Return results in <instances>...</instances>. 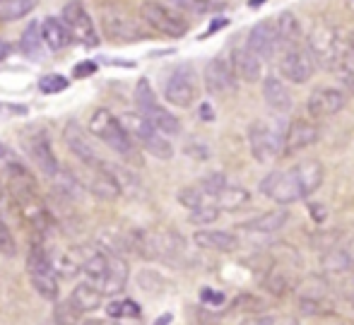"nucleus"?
I'll return each instance as SVG.
<instances>
[{
    "instance_id": "nucleus-1",
    "label": "nucleus",
    "mask_w": 354,
    "mask_h": 325,
    "mask_svg": "<svg viewBox=\"0 0 354 325\" xmlns=\"http://www.w3.org/2000/svg\"><path fill=\"white\" fill-rule=\"evenodd\" d=\"M8 174V191L12 203L17 205V212L22 217V222L32 229L37 236H48L56 227L53 212L46 203H44L41 193H39V183L34 178V174L24 167L22 162H8L5 167Z\"/></svg>"
},
{
    "instance_id": "nucleus-2",
    "label": "nucleus",
    "mask_w": 354,
    "mask_h": 325,
    "mask_svg": "<svg viewBox=\"0 0 354 325\" xmlns=\"http://www.w3.org/2000/svg\"><path fill=\"white\" fill-rule=\"evenodd\" d=\"M326 169L318 159H304L284 171H272L261 181V193L277 205H292L311 198L321 188Z\"/></svg>"
},
{
    "instance_id": "nucleus-3",
    "label": "nucleus",
    "mask_w": 354,
    "mask_h": 325,
    "mask_svg": "<svg viewBox=\"0 0 354 325\" xmlns=\"http://www.w3.org/2000/svg\"><path fill=\"white\" fill-rule=\"evenodd\" d=\"M89 133L97 140H102L109 149H113L116 154H121L126 162L131 164H142L140 149L131 133H128L126 123L118 116H113L109 109H97L89 118Z\"/></svg>"
},
{
    "instance_id": "nucleus-4",
    "label": "nucleus",
    "mask_w": 354,
    "mask_h": 325,
    "mask_svg": "<svg viewBox=\"0 0 354 325\" xmlns=\"http://www.w3.org/2000/svg\"><path fill=\"white\" fill-rule=\"evenodd\" d=\"M306 48L311 51L313 61L326 70H337L347 63V53H350V41L342 37L337 27L328 22H318L311 27L306 39Z\"/></svg>"
},
{
    "instance_id": "nucleus-5",
    "label": "nucleus",
    "mask_w": 354,
    "mask_h": 325,
    "mask_svg": "<svg viewBox=\"0 0 354 325\" xmlns=\"http://www.w3.org/2000/svg\"><path fill=\"white\" fill-rule=\"evenodd\" d=\"M27 275L32 282L34 292L44 299V301H56L58 299V270L53 263L51 253L41 246V243H32L27 256Z\"/></svg>"
},
{
    "instance_id": "nucleus-6",
    "label": "nucleus",
    "mask_w": 354,
    "mask_h": 325,
    "mask_svg": "<svg viewBox=\"0 0 354 325\" xmlns=\"http://www.w3.org/2000/svg\"><path fill=\"white\" fill-rule=\"evenodd\" d=\"M140 19L145 22V27H149L152 32L171 39L186 37L188 29H191L188 19L178 10H174L167 3H159V0H145L140 5Z\"/></svg>"
},
{
    "instance_id": "nucleus-7",
    "label": "nucleus",
    "mask_w": 354,
    "mask_h": 325,
    "mask_svg": "<svg viewBox=\"0 0 354 325\" xmlns=\"http://www.w3.org/2000/svg\"><path fill=\"white\" fill-rule=\"evenodd\" d=\"M133 99H136L138 111H140L154 128L162 130L164 135H178V133H181V121H178V118L174 116L167 106H162V104H159L157 94H154V89H152V84H149L147 77L138 80L136 97H133Z\"/></svg>"
},
{
    "instance_id": "nucleus-8",
    "label": "nucleus",
    "mask_w": 354,
    "mask_h": 325,
    "mask_svg": "<svg viewBox=\"0 0 354 325\" xmlns=\"http://www.w3.org/2000/svg\"><path fill=\"white\" fill-rule=\"evenodd\" d=\"M123 123H126L128 133L136 138V142L140 145L145 152H149L157 159H164V162L174 157V147L169 142V138L159 128H154L140 111L123 113Z\"/></svg>"
},
{
    "instance_id": "nucleus-9",
    "label": "nucleus",
    "mask_w": 354,
    "mask_h": 325,
    "mask_svg": "<svg viewBox=\"0 0 354 325\" xmlns=\"http://www.w3.org/2000/svg\"><path fill=\"white\" fill-rule=\"evenodd\" d=\"M19 140H22L24 152L29 154L34 167L46 178L56 181V176L61 174V164H58V157H56V152H53V145H51V140H48L46 130L27 128V130H22V138Z\"/></svg>"
},
{
    "instance_id": "nucleus-10",
    "label": "nucleus",
    "mask_w": 354,
    "mask_h": 325,
    "mask_svg": "<svg viewBox=\"0 0 354 325\" xmlns=\"http://www.w3.org/2000/svg\"><path fill=\"white\" fill-rule=\"evenodd\" d=\"M248 147H251V157L256 162L266 164L270 159H275L277 154H282L284 145V130L272 126L270 121H253L248 126Z\"/></svg>"
},
{
    "instance_id": "nucleus-11",
    "label": "nucleus",
    "mask_w": 354,
    "mask_h": 325,
    "mask_svg": "<svg viewBox=\"0 0 354 325\" xmlns=\"http://www.w3.org/2000/svg\"><path fill=\"white\" fill-rule=\"evenodd\" d=\"M198 84H196V70L193 65L181 63L169 73L164 82V99L176 109H188L196 104Z\"/></svg>"
},
{
    "instance_id": "nucleus-12",
    "label": "nucleus",
    "mask_w": 354,
    "mask_h": 325,
    "mask_svg": "<svg viewBox=\"0 0 354 325\" xmlns=\"http://www.w3.org/2000/svg\"><path fill=\"white\" fill-rule=\"evenodd\" d=\"M203 82H205V89L207 94L212 97H234L239 92V75L234 70L232 61L227 58L217 56V58H210L203 70Z\"/></svg>"
},
{
    "instance_id": "nucleus-13",
    "label": "nucleus",
    "mask_w": 354,
    "mask_h": 325,
    "mask_svg": "<svg viewBox=\"0 0 354 325\" xmlns=\"http://www.w3.org/2000/svg\"><path fill=\"white\" fill-rule=\"evenodd\" d=\"M316 61H313L311 51L301 44L297 46H287L280 51V75L292 84H306L311 80Z\"/></svg>"
},
{
    "instance_id": "nucleus-14",
    "label": "nucleus",
    "mask_w": 354,
    "mask_h": 325,
    "mask_svg": "<svg viewBox=\"0 0 354 325\" xmlns=\"http://www.w3.org/2000/svg\"><path fill=\"white\" fill-rule=\"evenodd\" d=\"M102 29L111 41L116 44H136L147 39V32L140 27L138 19H133L123 10H111V12H104L102 17Z\"/></svg>"
},
{
    "instance_id": "nucleus-15",
    "label": "nucleus",
    "mask_w": 354,
    "mask_h": 325,
    "mask_svg": "<svg viewBox=\"0 0 354 325\" xmlns=\"http://www.w3.org/2000/svg\"><path fill=\"white\" fill-rule=\"evenodd\" d=\"M61 19L66 22V27L71 29L73 39L84 46H97L99 44V34L97 27H94V19L92 15L84 10V5L80 0H71V3L63 8Z\"/></svg>"
},
{
    "instance_id": "nucleus-16",
    "label": "nucleus",
    "mask_w": 354,
    "mask_h": 325,
    "mask_svg": "<svg viewBox=\"0 0 354 325\" xmlns=\"http://www.w3.org/2000/svg\"><path fill=\"white\" fill-rule=\"evenodd\" d=\"M63 140H66L68 149L75 154V159H77V162H82L89 171H99V169H102L104 159L99 157V152L92 147V140H89L87 130L80 126L77 121L68 123L66 130H63Z\"/></svg>"
},
{
    "instance_id": "nucleus-17",
    "label": "nucleus",
    "mask_w": 354,
    "mask_h": 325,
    "mask_svg": "<svg viewBox=\"0 0 354 325\" xmlns=\"http://www.w3.org/2000/svg\"><path fill=\"white\" fill-rule=\"evenodd\" d=\"M347 99H350V94L340 87H318L308 94L306 111L313 118L335 116V113H340L347 106Z\"/></svg>"
},
{
    "instance_id": "nucleus-18",
    "label": "nucleus",
    "mask_w": 354,
    "mask_h": 325,
    "mask_svg": "<svg viewBox=\"0 0 354 325\" xmlns=\"http://www.w3.org/2000/svg\"><path fill=\"white\" fill-rule=\"evenodd\" d=\"M321 130L316 123L306 121V118H294L284 130V145H282V157H292L299 154L301 149H308L311 145L318 142Z\"/></svg>"
},
{
    "instance_id": "nucleus-19",
    "label": "nucleus",
    "mask_w": 354,
    "mask_h": 325,
    "mask_svg": "<svg viewBox=\"0 0 354 325\" xmlns=\"http://www.w3.org/2000/svg\"><path fill=\"white\" fill-rule=\"evenodd\" d=\"M246 46L256 53L258 58L268 61L275 56V51H280V39H277L275 19H261L251 27L246 37Z\"/></svg>"
},
{
    "instance_id": "nucleus-20",
    "label": "nucleus",
    "mask_w": 354,
    "mask_h": 325,
    "mask_svg": "<svg viewBox=\"0 0 354 325\" xmlns=\"http://www.w3.org/2000/svg\"><path fill=\"white\" fill-rule=\"evenodd\" d=\"M232 65L236 70L239 80H246V82H258L263 80V58H258L246 44H239L232 48Z\"/></svg>"
},
{
    "instance_id": "nucleus-21",
    "label": "nucleus",
    "mask_w": 354,
    "mask_h": 325,
    "mask_svg": "<svg viewBox=\"0 0 354 325\" xmlns=\"http://www.w3.org/2000/svg\"><path fill=\"white\" fill-rule=\"evenodd\" d=\"M193 241L198 248L205 251H217V253H232L239 248V236L227 229H198L193 234Z\"/></svg>"
},
{
    "instance_id": "nucleus-22",
    "label": "nucleus",
    "mask_w": 354,
    "mask_h": 325,
    "mask_svg": "<svg viewBox=\"0 0 354 325\" xmlns=\"http://www.w3.org/2000/svg\"><path fill=\"white\" fill-rule=\"evenodd\" d=\"M263 99L275 113H287L292 109V94H289V87L284 84L282 75L280 77L277 75L263 77Z\"/></svg>"
},
{
    "instance_id": "nucleus-23",
    "label": "nucleus",
    "mask_w": 354,
    "mask_h": 325,
    "mask_svg": "<svg viewBox=\"0 0 354 325\" xmlns=\"http://www.w3.org/2000/svg\"><path fill=\"white\" fill-rule=\"evenodd\" d=\"M287 222H289V212L284 207H277V210L263 212V214H258V217L248 219V222L239 224V229H241V232H248V234H261V236H268V234L280 232Z\"/></svg>"
},
{
    "instance_id": "nucleus-24",
    "label": "nucleus",
    "mask_w": 354,
    "mask_h": 325,
    "mask_svg": "<svg viewBox=\"0 0 354 325\" xmlns=\"http://www.w3.org/2000/svg\"><path fill=\"white\" fill-rule=\"evenodd\" d=\"M41 34H44V41H46L48 51H63L75 41L71 29L66 27L61 17H46L41 22Z\"/></svg>"
},
{
    "instance_id": "nucleus-25",
    "label": "nucleus",
    "mask_w": 354,
    "mask_h": 325,
    "mask_svg": "<svg viewBox=\"0 0 354 325\" xmlns=\"http://www.w3.org/2000/svg\"><path fill=\"white\" fill-rule=\"evenodd\" d=\"M128 263L118 256L116 251H109V275H106V282H104V294H118L126 289L128 284Z\"/></svg>"
},
{
    "instance_id": "nucleus-26",
    "label": "nucleus",
    "mask_w": 354,
    "mask_h": 325,
    "mask_svg": "<svg viewBox=\"0 0 354 325\" xmlns=\"http://www.w3.org/2000/svg\"><path fill=\"white\" fill-rule=\"evenodd\" d=\"M275 29L277 39H280V51L287 46H297L299 39H301V24L294 12H280L275 17Z\"/></svg>"
},
{
    "instance_id": "nucleus-27",
    "label": "nucleus",
    "mask_w": 354,
    "mask_h": 325,
    "mask_svg": "<svg viewBox=\"0 0 354 325\" xmlns=\"http://www.w3.org/2000/svg\"><path fill=\"white\" fill-rule=\"evenodd\" d=\"M44 46H46V41L41 34V22H29L22 32V39H19V51L32 61H39V58H44Z\"/></svg>"
},
{
    "instance_id": "nucleus-28",
    "label": "nucleus",
    "mask_w": 354,
    "mask_h": 325,
    "mask_svg": "<svg viewBox=\"0 0 354 325\" xmlns=\"http://www.w3.org/2000/svg\"><path fill=\"white\" fill-rule=\"evenodd\" d=\"M104 167H106V171L113 176V181L118 183V188H121L123 195H128V198H140L142 183L138 181L136 174L123 169L121 164H116V162H104Z\"/></svg>"
},
{
    "instance_id": "nucleus-29",
    "label": "nucleus",
    "mask_w": 354,
    "mask_h": 325,
    "mask_svg": "<svg viewBox=\"0 0 354 325\" xmlns=\"http://www.w3.org/2000/svg\"><path fill=\"white\" fill-rule=\"evenodd\" d=\"M71 299H73L75 304H77L80 308H82L84 313H87V311H97V308L102 306L104 292L97 287V284H92V282H82V284H77V287L73 289Z\"/></svg>"
},
{
    "instance_id": "nucleus-30",
    "label": "nucleus",
    "mask_w": 354,
    "mask_h": 325,
    "mask_svg": "<svg viewBox=\"0 0 354 325\" xmlns=\"http://www.w3.org/2000/svg\"><path fill=\"white\" fill-rule=\"evenodd\" d=\"M37 8V0H0V22L22 19Z\"/></svg>"
},
{
    "instance_id": "nucleus-31",
    "label": "nucleus",
    "mask_w": 354,
    "mask_h": 325,
    "mask_svg": "<svg viewBox=\"0 0 354 325\" xmlns=\"http://www.w3.org/2000/svg\"><path fill=\"white\" fill-rule=\"evenodd\" d=\"M323 268L328 272H345V270H352L354 268V256L345 248H328L326 256H323Z\"/></svg>"
},
{
    "instance_id": "nucleus-32",
    "label": "nucleus",
    "mask_w": 354,
    "mask_h": 325,
    "mask_svg": "<svg viewBox=\"0 0 354 325\" xmlns=\"http://www.w3.org/2000/svg\"><path fill=\"white\" fill-rule=\"evenodd\" d=\"M82 308L73 301V299H66V301H58L53 306V323L56 325H80L82 321Z\"/></svg>"
},
{
    "instance_id": "nucleus-33",
    "label": "nucleus",
    "mask_w": 354,
    "mask_h": 325,
    "mask_svg": "<svg viewBox=\"0 0 354 325\" xmlns=\"http://www.w3.org/2000/svg\"><path fill=\"white\" fill-rule=\"evenodd\" d=\"M248 200H251V193H248L246 188H241V186H227L222 193L217 195V205L222 207V212H224V210L243 207Z\"/></svg>"
},
{
    "instance_id": "nucleus-34",
    "label": "nucleus",
    "mask_w": 354,
    "mask_h": 325,
    "mask_svg": "<svg viewBox=\"0 0 354 325\" xmlns=\"http://www.w3.org/2000/svg\"><path fill=\"white\" fill-rule=\"evenodd\" d=\"M181 15H210L219 8L214 0H164Z\"/></svg>"
},
{
    "instance_id": "nucleus-35",
    "label": "nucleus",
    "mask_w": 354,
    "mask_h": 325,
    "mask_svg": "<svg viewBox=\"0 0 354 325\" xmlns=\"http://www.w3.org/2000/svg\"><path fill=\"white\" fill-rule=\"evenodd\" d=\"M109 318H140V306L131 299H123V301H111L106 306Z\"/></svg>"
},
{
    "instance_id": "nucleus-36",
    "label": "nucleus",
    "mask_w": 354,
    "mask_h": 325,
    "mask_svg": "<svg viewBox=\"0 0 354 325\" xmlns=\"http://www.w3.org/2000/svg\"><path fill=\"white\" fill-rule=\"evenodd\" d=\"M222 210L217 205H205V207H198V210H188V222L196 224V227H207V224L217 222Z\"/></svg>"
},
{
    "instance_id": "nucleus-37",
    "label": "nucleus",
    "mask_w": 354,
    "mask_h": 325,
    "mask_svg": "<svg viewBox=\"0 0 354 325\" xmlns=\"http://www.w3.org/2000/svg\"><path fill=\"white\" fill-rule=\"evenodd\" d=\"M266 289L270 294H275V297H282L287 289H292V282H289V277L284 275V270L280 268H272L270 272H268V277H266Z\"/></svg>"
},
{
    "instance_id": "nucleus-38",
    "label": "nucleus",
    "mask_w": 354,
    "mask_h": 325,
    "mask_svg": "<svg viewBox=\"0 0 354 325\" xmlns=\"http://www.w3.org/2000/svg\"><path fill=\"white\" fill-rule=\"evenodd\" d=\"M66 87H68V77H63V75H58V73L44 75V77L39 80V89H41L44 94H58Z\"/></svg>"
},
{
    "instance_id": "nucleus-39",
    "label": "nucleus",
    "mask_w": 354,
    "mask_h": 325,
    "mask_svg": "<svg viewBox=\"0 0 354 325\" xmlns=\"http://www.w3.org/2000/svg\"><path fill=\"white\" fill-rule=\"evenodd\" d=\"M0 253L8 258L17 253V243H15V236H12V232H10L8 224H5L3 214H0Z\"/></svg>"
},
{
    "instance_id": "nucleus-40",
    "label": "nucleus",
    "mask_w": 354,
    "mask_h": 325,
    "mask_svg": "<svg viewBox=\"0 0 354 325\" xmlns=\"http://www.w3.org/2000/svg\"><path fill=\"white\" fill-rule=\"evenodd\" d=\"M335 73H337V82L342 84L340 89H345L347 94H354V68L350 65V61L342 65V68H337Z\"/></svg>"
},
{
    "instance_id": "nucleus-41",
    "label": "nucleus",
    "mask_w": 354,
    "mask_h": 325,
    "mask_svg": "<svg viewBox=\"0 0 354 325\" xmlns=\"http://www.w3.org/2000/svg\"><path fill=\"white\" fill-rule=\"evenodd\" d=\"M27 113H29L27 104H8V102H0V118L27 116Z\"/></svg>"
},
{
    "instance_id": "nucleus-42",
    "label": "nucleus",
    "mask_w": 354,
    "mask_h": 325,
    "mask_svg": "<svg viewBox=\"0 0 354 325\" xmlns=\"http://www.w3.org/2000/svg\"><path fill=\"white\" fill-rule=\"evenodd\" d=\"M186 154L193 159H201V162H205V159H210V147H205V145H198V142H191L186 145Z\"/></svg>"
},
{
    "instance_id": "nucleus-43",
    "label": "nucleus",
    "mask_w": 354,
    "mask_h": 325,
    "mask_svg": "<svg viewBox=\"0 0 354 325\" xmlns=\"http://www.w3.org/2000/svg\"><path fill=\"white\" fill-rule=\"evenodd\" d=\"M94 73H97V63H94V61H82V63H77L73 68L75 77H92Z\"/></svg>"
},
{
    "instance_id": "nucleus-44",
    "label": "nucleus",
    "mask_w": 354,
    "mask_h": 325,
    "mask_svg": "<svg viewBox=\"0 0 354 325\" xmlns=\"http://www.w3.org/2000/svg\"><path fill=\"white\" fill-rule=\"evenodd\" d=\"M201 301L203 304H210V306H219V304L224 301V294L222 292H212L210 287H205L201 292Z\"/></svg>"
},
{
    "instance_id": "nucleus-45",
    "label": "nucleus",
    "mask_w": 354,
    "mask_h": 325,
    "mask_svg": "<svg viewBox=\"0 0 354 325\" xmlns=\"http://www.w3.org/2000/svg\"><path fill=\"white\" fill-rule=\"evenodd\" d=\"M258 306H261V301H258L256 297H248V294L234 301V308H243V311H256Z\"/></svg>"
},
{
    "instance_id": "nucleus-46",
    "label": "nucleus",
    "mask_w": 354,
    "mask_h": 325,
    "mask_svg": "<svg viewBox=\"0 0 354 325\" xmlns=\"http://www.w3.org/2000/svg\"><path fill=\"white\" fill-rule=\"evenodd\" d=\"M243 325H287V323L277 316H256V318H251V321H246Z\"/></svg>"
},
{
    "instance_id": "nucleus-47",
    "label": "nucleus",
    "mask_w": 354,
    "mask_h": 325,
    "mask_svg": "<svg viewBox=\"0 0 354 325\" xmlns=\"http://www.w3.org/2000/svg\"><path fill=\"white\" fill-rule=\"evenodd\" d=\"M201 118L203 121H212V106L210 104H201Z\"/></svg>"
},
{
    "instance_id": "nucleus-48",
    "label": "nucleus",
    "mask_w": 354,
    "mask_h": 325,
    "mask_svg": "<svg viewBox=\"0 0 354 325\" xmlns=\"http://www.w3.org/2000/svg\"><path fill=\"white\" fill-rule=\"evenodd\" d=\"M10 51H12V46H10L5 39H0V61H5V58L10 56Z\"/></svg>"
},
{
    "instance_id": "nucleus-49",
    "label": "nucleus",
    "mask_w": 354,
    "mask_h": 325,
    "mask_svg": "<svg viewBox=\"0 0 354 325\" xmlns=\"http://www.w3.org/2000/svg\"><path fill=\"white\" fill-rule=\"evenodd\" d=\"M82 325H121V323H116V318H109V321H87V323H82Z\"/></svg>"
},
{
    "instance_id": "nucleus-50",
    "label": "nucleus",
    "mask_w": 354,
    "mask_h": 325,
    "mask_svg": "<svg viewBox=\"0 0 354 325\" xmlns=\"http://www.w3.org/2000/svg\"><path fill=\"white\" fill-rule=\"evenodd\" d=\"M169 323H171V316H169V313H167V316H162V318H159V321L154 323V325H169Z\"/></svg>"
},
{
    "instance_id": "nucleus-51",
    "label": "nucleus",
    "mask_w": 354,
    "mask_h": 325,
    "mask_svg": "<svg viewBox=\"0 0 354 325\" xmlns=\"http://www.w3.org/2000/svg\"><path fill=\"white\" fill-rule=\"evenodd\" d=\"M5 154H8V149H5L3 145H0V157H5Z\"/></svg>"
},
{
    "instance_id": "nucleus-52",
    "label": "nucleus",
    "mask_w": 354,
    "mask_h": 325,
    "mask_svg": "<svg viewBox=\"0 0 354 325\" xmlns=\"http://www.w3.org/2000/svg\"><path fill=\"white\" fill-rule=\"evenodd\" d=\"M350 51H352V53H354V37H352V39H350Z\"/></svg>"
}]
</instances>
